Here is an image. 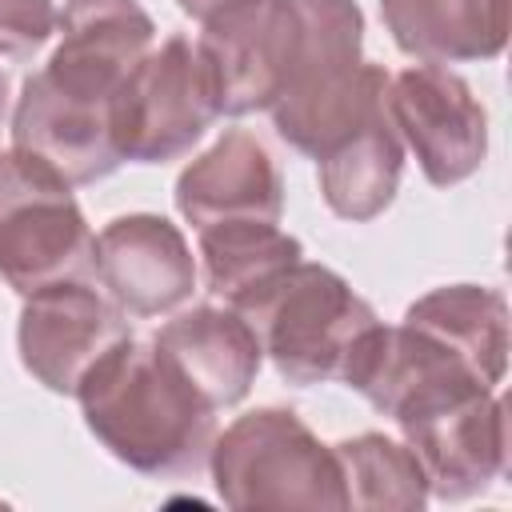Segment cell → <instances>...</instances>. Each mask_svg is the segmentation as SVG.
I'll use <instances>...</instances> for the list:
<instances>
[{"mask_svg":"<svg viewBox=\"0 0 512 512\" xmlns=\"http://www.w3.org/2000/svg\"><path fill=\"white\" fill-rule=\"evenodd\" d=\"M96 440L144 476H196L216 440V408L156 340L124 336L76 384Z\"/></svg>","mask_w":512,"mask_h":512,"instance_id":"obj_2","label":"cell"},{"mask_svg":"<svg viewBox=\"0 0 512 512\" xmlns=\"http://www.w3.org/2000/svg\"><path fill=\"white\" fill-rule=\"evenodd\" d=\"M96 276V236L72 184L44 160L0 156V280L24 296Z\"/></svg>","mask_w":512,"mask_h":512,"instance_id":"obj_4","label":"cell"},{"mask_svg":"<svg viewBox=\"0 0 512 512\" xmlns=\"http://www.w3.org/2000/svg\"><path fill=\"white\" fill-rule=\"evenodd\" d=\"M128 336L124 312L88 280L32 292L20 312V360L52 392H76L84 372Z\"/></svg>","mask_w":512,"mask_h":512,"instance_id":"obj_10","label":"cell"},{"mask_svg":"<svg viewBox=\"0 0 512 512\" xmlns=\"http://www.w3.org/2000/svg\"><path fill=\"white\" fill-rule=\"evenodd\" d=\"M400 168H404V140L388 116V100H380L376 112L356 132H348L336 148L320 156V192L336 216L372 220L392 204Z\"/></svg>","mask_w":512,"mask_h":512,"instance_id":"obj_15","label":"cell"},{"mask_svg":"<svg viewBox=\"0 0 512 512\" xmlns=\"http://www.w3.org/2000/svg\"><path fill=\"white\" fill-rule=\"evenodd\" d=\"M96 280L124 316H160L192 296L196 260L164 216H120L96 236Z\"/></svg>","mask_w":512,"mask_h":512,"instance_id":"obj_11","label":"cell"},{"mask_svg":"<svg viewBox=\"0 0 512 512\" xmlns=\"http://www.w3.org/2000/svg\"><path fill=\"white\" fill-rule=\"evenodd\" d=\"M176 4H180L184 12H192V16H200V20H204L208 12H216V8H220V4H228V0H176Z\"/></svg>","mask_w":512,"mask_h":512,"instance_id":"obj_20","label":"cell"},{"mask_svg":"<svg viewBox=\"0 0 512 512\" xmlns=\"http://www.w3.org/2000/svg\"><path fill=\"white\" fill-rule=\"evenodd\" d=\"M164 356L192 380V388L212 404V408H228L236 404L256 372H260V340L248 328V320L240 312H224V308H192L176 320H168L156 336H152Z\"/></svg>","mask_w":512,"mask_h":512,"instance_id":"obj_13","label":"cell"},{"mask_svg":"<svg viewBox=\"0 0 512 512\" xmlns=\"http://www.w3.org/2000/svg\"><path fill=\"white\" fill-rule=\"evenodd\" d=\"M208 464L232 508H348L336 452L284 408L240 416L212 440Z\"/></svg>","mask_w":512,"mask_h":512,"instance_id":"obj_5","label":"cell"},{"mask_svg":"<svg viewBox=\"0 0 512 512\" xmlns=\"http://www.w3.org/2000/svg\"><path fill=\"white\" fill-rule=\"evenodd\" d=\"M344 476V496L352 508H420L428 500V480L412 448L364 432L332 448Z\"/></svg>","mask_w":512,"mask_h":512,"instance_id":"obj_18","label":"cell"},{"mask_svg":"<svg viewBox=\"0 0 512 512\" xmlns=\"http://www.w3.org/2000/svg\"><path fill=\"white\" fill-rule=\"evenodd\" d=\"M176 208L188 224L212 228L228 220H280L284 184L260 140L228 132L176 180Z\"/></svg>","mask_w":512,"mask_h":512,"instance_id":"obj_12","label":"cell"},{"mask_svg":"<svg viewBox=\"0 0 512 512\" xmlns=\"http://www.w3.org/2000/svg\"><path fill=\"white\" fill-rule=\"evenodd\" d=\"M4 112H8V80L0 72V128H4Z\"/></svg>","mask_w":512,"mask_h":512,"instance_id":"obj_21","label":"cell"},{"mask_svg":"<svg viewBox=\"0 0 512 512\" xmlns=\"http://www.w3.org/2000/svg\"><path fill=\"white\" fill-rule=\"evenodd\" d=\"M392 420L420 460L428 488L444 500H464L504 472V404L476 380H444L420 388L392 412Z\"/></svg>","mask_w":512,"mask_h":512,"instance_id":"obj_7","label":"cell"},{"mask_svg":"<svg viewBox=\"0 0 512 512\" xmlns=\"http://www.w3.org/2000/svg\"><path fill=\"white\" fill-rule=\"evenodd\" d=\"M200 260L208 292L236 308L244 296L300 260V240L268 220H228L200 228Z\"/></svg>","mask_w":512,"mask_h":512,"instance_id":"obj_17","label":"cell"},{"mask_svg":"<svg viewBox=\"0 0 512 512\" xmlns=\"http://www.w3.org/2000/svg\"><path fill=\"white\" fill-rule=\"evenodd\" d=\"M388 116L400 140L416 152L424 176L448 188L472 176L484 160V108L468 84L440 64H416L388 76Z\"/></svg>","mask_w":512,"mask_h":512,"instance_id":"obj_9","label":"cell"},{"mask_svg":"<svg viewBox=\"0 0 512 512\" xmlns=\"http://www.w3.org/2000/svg\"><path fill=\"white\" fill-rule=\"evenodd\" d=\"M56 24L60 44L52 60L24 80L12 140L76 188L124 164L116 100L152 52L156 28L136 0H72Z\"/></svg>","mask_w":512,"mask_h":512,"instance_id":"obj_1","label":"cell"},{"mask_svg":"<svg viewBox=\"0 0 512 512\" xmlns=\"http://www.w3.org/2000/svg\"><path fill=\"white\" fill-rule=\"evenodd\" d=\"M404 320L448 344L456 356H464L484 376V384H500L508 360V308L500 292L476 284L436 288L424 300H416Z\"/></svg>","mask_w":512,"mask_h":512,"instance_id":"obj_16","label":"cell"},{"mask_svg":"<svg viewBox=\"0 0 512 512\" xmlns=\"http://www.w3.org/2000/svg\"><path fill=\"white\" fill-rule=\"evenodd\" d=\"M56 20L52 0H0V60H28L36 48H44Z\"/></svg>","mask_w":512,"mask_h":512,"instance_id":"obj_19","label":"cell"},{"mask_svg":"<svg viewBox=\"0 0 512 512\" xmlns=\"http://www.w3.org/2000/svg\"><path fill=\"white\" fill-rule=\"evenodd\" d=\"M232 312L248 320L276 372L300 388L340 380L356 340L376 324L368 300H360L332 268L304 260L244 296Z\"/></svg>","mask_w":512,"mask_h":512,"instance_id":"obj_3","label":"cell"},{"mask_svg":"<svg viewBox=\"0 0 512 512\" xmlns=\"http://www.w3.org/2000/svg\"><path fill=\"white\" fill-rule=\"evenodd\" d=\"M216 88L200 48L168 36L128 76L116 100V144L124 160L164 164L184 156L216 120Z\"/></svg>","mask_w":512,"mask_h":512,"instance_id":"obj_8","label":"cell"},{"mask_svg":"<svg viewBox=\"0 0 512 512\" xmlns=\"http://www.w3.org/2000/svg\"><path fill=\"white\" fill-rule=\"evenodd\" d=\"M216 108L228 116L272 108L308 52V8L304 0H228L204 16L196 40Z\"/></svg>","mask_w":512,"mask_h":512,"instance_id":"obj_6","label":"cell"},{"mask_svg":"<svg viewBox=\"0 0 512 512\" xmlns=\"http://www.w3.org/2000/svg\"><path fill=\"white\" fill-rule=\"evenodd\" d=\"M392 40L424 64L488 60L508 36V0H380Z\"/></svg>","mask_w":512,"mask_h":512,"instance_id":"obj_14","label":"cell"}]
</instances>
